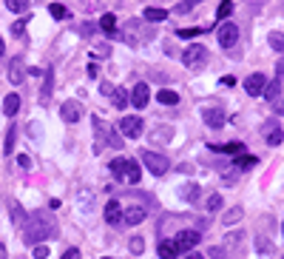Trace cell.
Here are the masks:
<instances>
[{"label": "cell", "instance_id": "6da1fadb", "mask_svg": "<svg viewBox=\"0 0 284 259\" xmlns=\"http://www.w3.org/2000/svg\"><path fill=\"white\" fill-rule=\"evenodd\" d=\"M54 234H57V225L49 214L26 216V222H23V242L26 245H40L46 236H54Z\"/></svg>", "mask_w": 284, "mask_h": 259}, {"label": "cell", "instance_id": "7a4b0ae2", "mask_svg": "<svg viewBox=\"0 0 284 259\" xmlns=\"http://www.w3.org/2000/svg\"><path fill=\"white\" fill-rule=\"evenodd\" d=\"M108 168H111L114 179H119V182L136 185V182L142 179V168L136 165V160H125V157H117V160H114Z\"/></svg>", "mask_w": 284, "mask_h": 259}, {"label": "cell", "instance_id": "3957f363", "mask_svg": "<svg viewBox=\"0 0 284 259\" xmlns=\"http://www.w3.org/2000/svg\"><path fill=\"white\" fill-rule=\"evenodd\" d=\"M142 165L148 168L151 174H156V177H162V174L171 168V162H168L165 154H156V151H142Z\"/></svg>", "mask_w": 284, "mask_h": 259}, {"label": "cell", "instance_id": "277c9868", "mask_svg": "<svg viewBox=\"0 0 284 259\" xmlns=\"http://www.w3.org/2000/svg\"><path fill=\"white\" fill-rule=\"evenodd\" d=\"M216 40L222 49H230V46H236V40H239V26L236 23H219V31H216Z\"/></svg>", "mask_w": 284, "mask_h": 259}, {"label": "cell", "instance_id": "5b68a950", "mask_svg": "<svg viewBox=\"0 0 284 259\" xmlns=\"http://www.w3.org/2000/svg\"><path fill=\"white\" fill-rule=\"evenodd\" d=\"M205 60H208V49H205V46H199V43L188 46V49L182 51V63H185V66H191V68L202 66Z\"/></svg>", "mask_w": 284, "mask_h": 259}, {"label": "cell", "instance_id": "8992f818", "mask_svg": "<svg viewBox=\"0 0 284 259\" xmlns=\"http://www.w3.org/2000/svg\"><path fill=\"white\" fill-rule=\"evenodd\" d=\"M119 134L128 137V140H136L142 134V120L139 117H123L119 120Z\"/></svg>", "mask_w": 284, "mask_h": 259}, {"label": "cell", "instance_id": "52a82bcc", "mask_svg": "<svg viewBox=\"0 0 284 259\" xmlns=\"http://www.w3.org/2000/svg\"><path fill=\"white\" fill-rule=\"evenodd\" d=\"M199 231H182L176 239H173V245H176V251H191V248H196L199 245Z\"/></svg>", "mask_w": 284, "mask_h": 259}, {"label": "cell", "instance_id": "ba28073f", "mask_svg": "<svg viewBox=\"0 0 284 259\" xmlns=\"http://www.w3.org/2000/svg\"><path fill=\"white\" fill-rule=\"evenodd\" d=\"M128 103H134L136 108H145V105L151 103V91H148V86H145V83H136L134 91H131V97H128Z\"/></svg>", "mask_w": 284, "mask_h": 259}, {"label": "cell", "instance_id": "9c48e42d", "mask_svg": "<svg viewBox=\"0 0 284 259\" xmlns=\"http://www.w3.org/2000/svg\"><path fill=\"white\" fill-rule=\"evenodd\" d=\"M265 83H267V77L261 71H256V74H250V77L245 80V88H247L250 97H259V94L265 91Z\"/></svg>", "mask_w": 284, "mask_h": 259}, {"label": "cell", "instance_id": "30bf717a", "mask_svg": "<svg viewBox=\"0 0 284 259\" xmlns=\"http://www.w3.org/2000/svg\"><path fill=\"white\" fill-rule=\"evenodd\" d=\"M60 117L66 120V123H80L83 111H80V105H77L74 100H66V103H63V108H60Z\"/></svg>", "mask_w": 284, "mask_h": 259}, {"label": "cell", "instance_id": "8fae6325", "mask_svg": "<svg viewBox=\"0 0 284 259\" xmlns=\"http://www.w3.org/2000/svg\"><path fill=\"white\" fill-rule=\"evenodd\" d=\"M202 120L210 128H222L225 125V111L222 108H202Z\"/></svg>", "mask_w": 284, "mask_h": 259}, {"label": "cell", "instance_id": "7c38bea8", "mask_svg": "<svg viewBox=\"0 0 284 259\" xmlns=\"http://www.w3.org/2000/svg\"><path fill=\"white\" fill-rule=\"evenodd\" d=\"M26 77V66H23V57H14L12 63H9V80L14 83V86H20Z\"/></svg>", "mask_w": 284, "mask_h": 259}, {"label": "cell", "instance_id": "4fadbf2b", "mask_svg": "<svg viewBox=\"0 0 284 259\" xmlns=\"http://www.w3.org/2000/svg\"><path fill=\"white\" fill-rule=\"evenodd\" d=\"M105 222H108V225H119V222H123V205H119L117 199H111V202L105 205Z\"/></svg>", "mask_w": 284, "mask_h": 259}, {"label": "cell", "instance_id": "5bb4252c", "mask_svg": "<svg viewBox=\"0 0 284 259\" xmlns=\"http://www.w3.org/2000/svg\"><path fill=\"white\" fill-rule=\"evenodd\" d=\"M142 219H145V208H139V205L123 211V222H125V225H139Z\"/></svg>", "mask_w": 284, "mask_h": 259}, {"label": "cell", "instance_id": "9a60e30c", "mask_svg": "<svg viewBox=\"0 0 284 259\" xmlns=\"http://www.w3.org/2000/svg\"><path fill=\"white\" fill-rule=\"evenodd\" d=\"M17 111H20V97L17 94H6V97H3V114H6V117H14Z\"/></svg>", "mask_w": 284, "mask_h": 259}, {"label": "cell", "instance_id": "2e32d148", "mask_svg": "<svg viewBox=\"0 0 284 259\" xmlns=\"http://www.w3.org/2000/svg\"><path fill=\"white\" fill-rule=\"evenodd\" d=\"M156 253H159L162 259H176V256H179V251H176L173 239H162V242H159V248H156Z\"/></svg>", "mask_w": 284, "mask_h": 259}, {"label": "cell", "instance_id": "e0dca14e", "mask_svg": "<svg viewBox=\"0 0 284 259\" xmlns=\"http://www.w3.org/2000/svg\"><path fill=\"white\" fill-rule=\"evenodd\" d=\"M213 151H219V154H241V142H216V145H210Z\"/></svg>", "mask_w": 284, "mask_h": 259}, {"label": "cell", "instance_id": "ac0fdd59", "mask_svg": "<svg viewBox=\"0 0 284 259\" xmlns=\"http://www.w3.org/2000/svg\"><path fill=\"white\" fill-rule=\"evenodd\" d=\"M261 94H265V97L270 100V103H273V100H278V97H281V80H270V83H265V91H261Z\"/></svg>", "mask_w": 284, "mask_h": 259}, {"label": "cell", "instance_id": "d6986e66", "mask_svg": "<svg viewBox=\"0 0 284 259\" xmlns=\"http://www.w3.org/2000/svg\"><path fill=\"white\" fill-rule=\"evenodd\" d=\"M51 88H54V71H46V83H43V91H40V103H49L51 100Z\"/></svg>", "mask_w": 284, "mask_h": 259}, {"label": "cell", "instance_id": "ffe728a7", "mask_svg": "<svg viewBox=\"0 0 284 259\" xmlns=\"http://www.w3.org/2000/svg\"><path fill=\"white\" fill-rule=\"evenodd\" d=\"M267 43H270V49L276 51V54H284V31H270Z\"/></svg>", "mask_w": 284, "mask_h": 259}, {"label": "cell", "instance_id": "44dd1931", "mask_svg": "<svg viewBox=\"0 0 284 259\" xmlns=\"http://www.w3.org/2000/svg\"><path fill=\"white\" fill-rule=\"evenodd\" d=\"M199 191H202V188H199L196 182H191V185H185V188L179 191V197L185 199V202H196V199H199Z\"/></svg>", "mask_w": 284, "mask_h": 259}, {"label": "cell", "instance_id": "7402d4cb", "mask_svg": "<svg viewBox=\"0 0 284 259\" xmlns=\"http://www.w3.org/2000/svg\"><path fill=\"white\" fill-rule=\"evenodd\" d=\"M99 29H103L108 37H114V31H117V20H114V14H103V17H99Z\"/></svg>", "mask_w": 284, "mask_h": 259}, {"label": "cell", "instance_id": "603a6c76", "mask_svg": "<svg viewBox=\"0 0 284 259\" xmlns=\"http://www.w3.org/2000/svg\"><path fill=\"white\" fill-rule=\"evenodd\" d=\"M156 100H159L162 105H176V103H179V94L171 91V88H162V91L156 94Z\"/></svg>", "mask_w": 284, "mask_h": 259}, {"label": "cell", "instance_id": "cb8c5ba5", "mask_svg": "<svg viewBox=\"0 0 284 259\" xmlns=\"http://www.w3.org/2000/svg\"><path fill=\"white\" fill-rule=\"evenodd\" d=\"M165 17H168V12H165V9H154V6H151V9H145V20H148V23H162Z\"/></svg>", "mask_w": 284, "mask_h": 259}, {"label": "cell", "instance_id": "d4e9b609", "mask_svg": "<svg viewBox=\"0 0 284 259\" xmlns=\"http://www.w3.org/2000/svg\"><path fill=\"white\" fill-rule=\"evenodd\" d=\"M230 12H233V0H222V3H219V12H216V20L225 23V20L230 17Z\"/></svg>", "mask_w": 284, "mask_h": 259}, {"label": "cell", "instance_id": "484cf974", "mask_svg": "<svg viewBox=\"0 0 284 259\" xmlns=\"http://www.w3.org/2000/svg\"><path fill=\"white\" fill-rule=\"evenodd\" d=\"M91 54L97 57V60H105V57L111 54V46L108 43H91Z\"/></svg>", "mask_w": 284, "mask_h": 259}, {"label": "cell", "instance_id": "4316f807", "mask_svg": "<svg viewBox=\"0 0 284 259\" xmlns=\"http://www.w3.org/2000/svg\"><path fill=\"white\" fill-rule=\"evenodd\" d=\"M29 3H31V0H6V9H9V12H14V14H23L26 9H29Z\"/></svg>", "mask_w": 284, "mask_h": 259}, {"label": "cell", "instance_id": "83f0119b", "mask_svg": "<svg viewBox=\"0 0 284 259\" xmlns=\"http://www.w3.org/2000/svg\"><path fill=\"white\" fill-rule=\"evenodd\" d=\"M256 162H259V160H256L253 154H236L233 165H236V168H250V165H256Z\"/></svg>", "mask_w": 284, "mask_h": 259}, {"label": "cell", "instance_id": "f1b7e54d", "mask_svg": "<svg viewBox=\"0 0 284 259\" xmlns=\"http://www.w3.org/2000/svg\"><path fill=\"white\" fill-rule=\"evenodd\" d=\"M14 137H17V128H14V125H9V128H6V145H3V154H12V151H14Z\"/></svg>", "mask_w": 284, "mask_h": 259}, {"label": "cell", "instance_id": "f546056e", "mask_svg": "<svg viewBox=\"0 0 284 259\" xmlns=\"http://www.w3.org/2000/svg\"><path fill=\"white\" fill-rule=\"evenodd\" d=\"M241 216H245V211H241L239 205H236V208H230L228 214L222 216V222H225V225H233V222H239V219H241Z\"/></svg>", "mask_w": 284, "mask_h": 259}, {"label": "cell", "instance_id": "4dcf8cb0", "mask_svg": "<svg viewBox=\"0 0 284 259\" xmlns=\"http://www.w3.org/2000/svg\"><path fill=\"white\" fill-rule=\"evenodd\" d=\"M114 105H117V108H125V105H128V91H125V88H114Z\"/></svg>", "mask_w": 284, "mask_h": 259}, {"label": "cell", "instance_id": "1f68e13d", "mask_svg": "<svg viewBox=\"0 0 284 259\" xmlns=\"http://www.w3.org/2000/svg\"><path fill=\"white\" fill-rule=\"evenodd\" d=\"M49 12H51V17H54V20H66L68 17V9L63 6V3H51Z\"/></svg>", "mask_w": 284, "mask_h": 259}, {"label": "cell", "instance_id": "d6a6232c", "mask_svg": "<svg viewBox=\"0 0 284 259\" xmlns=\"http://www.w3.org/2000/svg\"><path fill=\"white\" fill-rule=\"evenodd\" d=\"M281 140H284V131L278 128V125H273V128L267 131V142H270V145H278Z\"/></svg>", "mask_w": 284, "mask_h": 259}, {"label": "cell", "instance_id": "836d02e7", "mask_svg": "<svg viewBox=\"0 0 284 259\" xmlns=\"http://www.w3.org/2000/svg\"><path fill=\"white\" fill-rule=\"evenodd\" d=\"M12 219H14V225H23V222H26V211L20 208V202L12 205Z\"/></svg>", "mask_w": 284, "mask_h": 259}, {"label": "cell", "instance_id": "e575fe53", "mask_svg": "<svg viewBox=\"0 0 284 259\" xmlns=\"http://www.w3.org/2000/svg\"><path fill=\"white\" fill-rule=\"evenodd\" d=\"M128 248H131V253H136V256H139V253L145 251V242H142V236H134V239L128 242Z\"/></svg>", "mask_w": 284, "mask_h": 259}, {"label": "cell", "instance_id": "d590c367", "mask_svg": "<svg viewBox=\"0 0 284 259\" xmlns=\"http://www.w3.org/2000/svg\"><path fill=\"white\" fill-rule=\"evenodd\" d=\"M176 34H179V37H185V40H193V37H196V34H202V29H196V26H191V29H179V31H176Z\"/></svg>", "mask_w": 284, "mask_h": 259}, {"label": "cell", "instance_id": "8d00e7d4", "mask_svg": "<svg viewBox=\"0 0 284 259\" xmlns=\"http://www.w3.org/2000/svg\"><path fill=\"white\" fill-rule=\"evenodd\" d=\"M219 208H222V194H213L208 199V211H219Z\"/></svg>", "mask_w": 284, "mask_h": 259}, {"label": "cell", "instance_id": "74e56055", "mask_svg": "<svg viewBox=\"0 0 284 259\" xmlns=\"http://www.w3.org/2000/svg\"><path fill=\"white\" fill-rule=\"evenodd\" d=\"M34 256H37V259H49V245H43V242L34 245Z\"/></svg>", "mask_w": 284, "mask_h": 259}, {"label": "cell", "instance_id": "f35d334b", "mask_svg": "<svg viewBox=\"0 0 284 259\" xmlns=\"http://www.w3.org/2000/svg\"><path fill=\"white\" fill-rule=\"evenodd\" d=\"M26 20H29V17H23V20H17V23H14V26H12V34H14V37H20V34H23V29H26Z\"/></svg>", "mask_w": 284, "mask_h": 259}, {"label": "cell", "instance_id": "ab89813d", "mask_svg": "<svg viewBox=\"0 0 284 259\" xmlns=\"http://www.w3.org/2000/svg\"><path fill=\"white\" fill-rule=\"evenodd\" d=\"M17 165L29 171V168H31V160H29V157H26V154H20V157H17Z\"/></svg>", "mask_w": 284, "mask_h": 259}, {"label": "cell", "instance_id": "60d3db41", "mask_svg": "<svg viewBox=\"0 0 284 259\" xmlns=\"http://www.w3.org/2000/svg\"><path fill=\"white\" fill-rule=\"evenodd\" d=\"M63 259H80V251H77V248H68V251L63 253Z\"/></svg>", "mask_w": 284, "mask_h": 259}, {"label": "cell", "instance_id": "b9f144b4", "mask_svg": "<svg viewBox=\"0 0 284 259\" xmlns=\"http://www.w3.org/2000/svg\"><path fill=\"white\" fill-rule=\"evenodd\" d=\"M276 80H284V57L278 60V66H276Z\"/></svg>", "mask_w": 284, "mask_h": 259}, {"label": "cell", "instance_id": "7bdbcfd3", "mask_svg": "<svg viewBox=\"0 0 284 259\" xmlns=\"http://www.w3.org/2000/svg\"><path fill=\"white\" fill-rule=\"evenodd\" d=\"M219 83H222V86H233V83H236V77H230V74H225V77H222V80H219Z\"/></svg>", "mask_w": 284, "mask_h": 259}, {"label": "cell", "instance_id": "ee69618b", "mask_svg": "<svg viewBox=\"0 0 284 259\" xmlns=\"http://www.w3.org/2000/svg\"><path fill=\"white\" fill-rule=\"evenodd\" d=\"M276 114H281V117H284V100L281 97L276 100Z\"/></svg>", "mask_w": 284, "mask_h": 259}, {"label": "cell", "instance_id": "f6af8a7d", "mask_svg": "<svg viewBox=\"0 0 284 259\" xmlns=\"http://www.w3.org/2000/svg\"><path fill=\"white\" fill-rule=\"evenodd\" d=\"M191 6H193L191 0H185V3H179V6H176V9H179V12H191Z\"/></svg>", "mask_w": 284, "mask_h": 259}, {"label": "cell", "instance_id": "bcb514c9", "mask_svg": "<svg viewBox=\"0 0 284 259\" xmlns=\"http://www.w3.org/2000/svg\"><path fill=\"white\" fill-rule=\"evenodd\" d=\"M99 91H103V94H111L114 88H111V83H103V86H99Z\"/></svg>", "mask_w": 284, "mask_h": 259}, {"label": "cell", "instance_id": "7dc6e473", "mask_svg": "<svg viewBox=\"0 0 284 259\" xmlns=\"http://www.w3.org/2000/svg\"><path fill=\"white\" fill-rule=\"evenodd\" d=\"M9 256V251H6V245H0V259H6Z\"/></svg>", "mask_w": 284, "mask_h": 259}, {"label": "cell", "instance_id": "c3c4849f", "mask_svg": "<svg viewBox=\"0 0 284 259\" xmlns=\"http://www.w3.org/2000/svg\"><path fill=\"white\" fill-rule=\"evenodd\" d=\"M3 51H6V43H3V37H0V57H3Z\"/></svg>", "mask_w": 284, "mask_h": 259}, {"label": "cell", "instance_id": "681fc988", "mask_svg": "<svg viewBox=\"0 0 284 259\" xmlns=\"http://www.w3.org/2000/svg\"><path fill=\"white\" fill-rule=\"evenodd\" d=\"M188 259H205V256H202V253H191Z\"/></svg>", "mask_w": 284, "mask_h": 259}, {"label": "cell", "instance_id": "f907efd6", "mask_svg": "<svg viewBox=\"0 0 284 259\" xmlns=\"http://www.w3.org/2000/svg\"><path fill=\"white\" fill-rule=\"evenodd\" d=\"M191 3H199V0H191Z\"/></svg>", "mask_w": 284, "mask_h": 259}, {"label": "cell", "instance_id": "816d5d0a", "mask_svg": "<svg viewBox=\"0 0 284 259\" xmlns=\"http://www.w3.org/2000/svg\"><path fill=\"white\" fill-rule=\"evenodd\" d=\"M103 259H111V256H103Z\"/></svg>", "mask_w": 284, "mask_h": 259}, {"label": "cell", "instance_id": "f5cc1de1", "mask_svg": "<svg viewBox=\"0 0 284 259\" xmlns=\"http://www.w3.org/2000/svg\"><path fill=\"white\" fill-rule=\"evenodd\" d=\"M281 234H284V225H281Z\"/></svg>", "mask_w": 284, "mask_h": 259}, {"label": "cell", "instance_id": "db71d44e", "mask_svg": "<svg viewBox=\"0 0 284 259\" xmlns=\"http://www.w3.org/2000/svg\"><path fill=\"white\" fill-rule=\"evenodd\" d=\"M281 259H284V256H281Z\"/></svg>", "mask_w": 284, "mask_h": 259}]
</instances>
